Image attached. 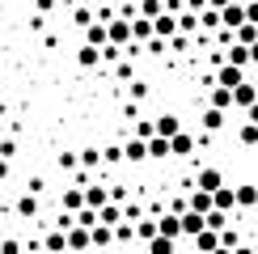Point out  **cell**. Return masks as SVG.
<instances>
[{
	"mask_svg": "<svg viewBox=\"0 0 258 254\" xmlns=\"http://www.w3.org/2000/svg\"><path fill=\"white\" fill-rule=\"evenodd\" d=\"M220 246H229V250H237V229H224V233H220Z\"/></svg>",
	"mask_w": 258,
	"mask_h": 254,
	"instance_id": "60d3db41",
	"label": "cell"
},
{
	"mask_svg": "<svg viewBox=\"0 0 258 254\" xmlns=\"http://www.w3.org/2000/svg\"><path fill=\"white\" fill-rule=\"evenodd\" d=\"M127 93H132V102H140V98L148 93V85H144V81H132V89H127Z\"/></svg>",
	"mask_w": 258,
	"mask_h": 254,
	"instance_id": "b9f144b4",
	"label": "cell"
},
{
	"mask_svg": "<svg viewBox=\"0 0 258 254\" xmlns=\"http://www.w3.org/2000/svg\"><path fill=\"white\" fill-rule=\"evenodd\" d=\"M85 42H89V47H98V51H106V47H110V34H106V21H93V26L85 30Z\"/></svg>",
	"mask_w": 258,
	"mask_h": 254,
	"instance_id": "8fae6325",
	"label": "cell"
},
{
	"mask_svg": "<svg viewBox=\"0 0 258 254\" xmlns=\"http://www.w3.org/2000/svg\"><path fill=\"white\" fill-rule=\"evenodd\" d=\"M250 59H254V64H258V42H254V47H250Z\"/></svg>",
	"mask_w": 258,
	"mask_h": 254,
	"instance_id": "681fc988",
	"label": "cell"
},
{
	"mask_svg": "<svg viewBox=\"0 0 258 254\" xmlns=\"http://www.w3.org/2000/svg\"><path fill=\"white\" fill-rule=\"evenodd\" d=\"M136 237H140V241H157V237H161V233H157V216H144V220H140V225H136Z\"/></svg>",
	"mask_w": 258,
	"mask_h": 254,
	"instance_id": "484cf974",
	"label": "cell"
},
{
	"mask_svg": "<svg viewBox=\"0 0 258 254\" xmlns=\"http://www.w3.org/2000/svg\"><path fill=\"white\" fill-rule=\"evenodd\" d=\"M34 9H38V17H47L51 9H55V0H34Z\"/></svg>",
	"mask_w": 258,
	"mask_h": 254,
	"instance_id": "ee69618b",
	"label": "cell"
},
{
	"mask_svg": "<svg viewBox=\"0 0 258 254\" xmlns=\"http://www.w3.org/2000/svg\"><path fill=\"white\" fill-rule=\"evenodd\" d=\"M0 254H26V241L21 237H0Z\"/></svg>",
	"mask_w": 258,
	"mask_h": 254,
	"instance_id": "d590c367",
	"label": "cell"
},
{
	"mask_svg": "<svg viewBox=\"0 0 258 254\" xmlns=\"http://www.w3.org/2000/svg\"><path fill=\"white\" fill-rule=\"evenodd\" d=\"M216 250H220V233L216 229H203L195 237V254H216Z\"/></svg>",
	"mask_w": 258,
	"mask_h": 254,
	"instance_id": "5bb4252c",
	"label": "cell"
},
{
	"mask_svg": "<svg viewBox=\"0 0 258 254\" xmlns=\"http://www.w3.org/2000/svg\"><path fill=\"white\" fill-rule=\"evenodd\" d=\"M106 204H110V186H102V182H85V208L102 212Z\"/></svg>",
	"mask_w": 258,
	"mask_h": 254,
	"instance_id": "5b68a950",
	"label": "cell"
},
{
	"mask_svg": "<svg viewBox=\"0 0 258 254\" xmlns=\"http://www.w3.org/2000/svg\"><path fill=\"white\" fill-rule=\"evenodd\" d=\"M220 26H224V30H241V26H245V5H237V0H233V5L220 13Z\"/></svg>",
	"mask_w": 258,
	"mask_h": 254,
	"instance_id": "9c48e42d",
	"label": "cell"
},
{
	"mask_svg": "<svg viewBox=\"0 0 258 254\" xmlns=\"http://www.w3.org/2000/svg\"><path fill=\"white\" fill-rule=\"evenodd\" d=\"M237 140H241L245 148H254V144H258V123H245V119H241V127H237Z\"/></svg>",
	"mask_w": 258,
	"mask_h": 254,
	"instance_id": "f546056e",
	"label": "cell"
},
{
	"mask_svg": "<svg viewBox=\"0 0 258 254\" xmlns=\"http://www.w3.org/2000/svg\"><path fill=\"white\" fill-rule=\"evenodd\" d=\"M106 246H114V229L93 225V250H106Z\"/></svg>",
	"mask_w": 258,
	"mask_h": 254,
	"instance_id": "83f0119b",
	"label": "cell"
},
{
	"mask_svg": "<svg viewBox=\"0 0 258 254\" xmlns=\"http://www.w3.org/2000/svg\"><path fill=\"white\" fill-rule=\"evenodd\" d=\"M77 64H81V68H98V64H102V51L89 47V42H81V47H77Z\"/></svg>",
	"mask_w": 258,
	"mask_h": 254,
	"instance_id": "44dd1931",
	"label": "cell"
},
{
	"mask_svg": "<svg viewBox=\"0 0 258 254\" xmlns=\"http://www.w3.org/2000/svg\"><path fill=\"white\" fill-rule=\"evenodd\" d=\"M102 161H106V165H114V161H123V148H119V144H110V148H102Z\"/></svg>",
	"mask_w": 258,
	"mask_h": 254,
	"instance_id": "f35d334b",
	"label": "cell"
},
{
	"mask_svg": "<svg viewBox=\"0 0 258 254\" xmlns=\"http://www.w3.org/2000/svg\"><path fill=\"white\" fill-rule=\"evenodd\" d=\"M13 157H17V140L5 136V140H0V161H13Z\"/></svg>",
	"mask_w": 258,
	"mask_h": 254,
	"instance_id": "8d00e7d4",
	"label": "cell"
},
{
	"mask_svg": "<svg viewBox=\"0 0 258 254\" xmlns=\"http://www.w3.org/2000/svg\"><path fill=\"white\" fill-rule=\"evenodd\" d=\"M132 34H136V42H144V47H148V42L157 38V30H153V21H148V17H132Z\"/></svg>",
	"mask_w": 258,
	"mask_h": 254,
	"instance_id": "d6986e66",
	"label": "cell"
},
{
	"mask_svg": "<svg viewBox=\"0 0 258 254\" xmlns=\"http://www.w3.org/2000/svg\"><path fill=\"white\" fill-rule=\"evenodd\" d=\"M157 233H161V237H169V241H178L182 237V216H174V212L157 216Z\"/></svg>",
	"mask_w": 258,
	"mask_h": 254,
	"instance_id": "8992f818",
	"label": "cell"
},
{
	"mask_svg": "<svg viewBox=\"0 0 258 254\" xmlns=\"http://www.w3.org/2000/svg\"><path fill=\"white\" fill-rule=\"evenodd\" d=\"M85 250H93V229L72 225L68 229V254H85Z\"/></svg>",
	"mask_w": 258,
	"mask_h": 254,
	"instance_id": "277c9868",
	"label": "cell"
},
{
	"mask_svg": "<svg viewBox=\"0 0 258 254\" xmlns=\"http://www.w3.org/2000/svg\"><path fill=\"white\" fill-rule=\"evenodd\" d=\"M59 212H68V216H81L85 212V186H68L59 195Z\"/></svg>",
	"mask_w": 258,
	"mask_h": 254,
	"instance_id": "3957f363",
	"label": "cell"
},
{
	"mask_svg": "<svg viewBox=\"0 0 258 254\" xmlns=\"http://www.w3.org/2000/svg\"><path fill=\"white\" fill-rule=\"evenodd\" d=\"M148 254H174V241H169V237H157V241H148Z\"/></svg>",
	"mask_w": 258,
	"mask_h": 254,
	"instance_id": "74e56055",
	"label": "cell"
},
{
	"mask_svg": "<svg viewBox=\"0 0 258 254\" xmlns=\"http://www.w3.org/2000/svg\"><path fill=\"white\" fill-rule=\"evenodd\" d=\"M237 208H258V186H250V182L237 186Z\"/></svg>",
	"mask_w": 258,
	"mask_h": 254,
	"instance_id": "4316f807",
	"label": "cell"
},
{
	"mask_svg": "<svg viewBox=\"0 0 258 254\" xmlns=\"http://www.w3.org/2000/svg\"><path fill=\"white\" fill-rule=\"evenodd\" d=\"M42 250H47V254H68V233L51 229L47 237H42Z\"/></svg>",
	"mask_w": 258,
	"mask_h": 254,
	"instance_id": "e0dca14e",
	"label": "cell"
},
{
	"mask_svg": "<svg viewBox=\"0 0 258 254\" xmlns=\"http://www.w3.org/2000/svg\"><path fill=\"white\" fill-rule=\"evenodd\" d=\"M208 102H212V110H229V106H233V89H220V85H212Z\"/></svg>",
	"mask_w": 258,
	"mask_h": 254,
	"instance_id": "cb8c5ba5",
	"label": "cell"
},
{
	"mask_svg": "<svg viewBox=\"0 0 258 254\" xmlns=\"http://www.w3.org/2000/svg\"><path fill=\"white\" fill-rule=\"evenodd\" d=\"M102 165V148H85L81 153V169H98Z\"/></svg>",
	"mask_w": 258,
	"mask_h": 254,
	"instance_id": "e575fe53",
	"label": "cell"
},
{
	"mask_svg": "<svg viewBox=\"0 0 258 254\" xmlns=\"http://www.w3.org/2000/svg\"><path fill=\"white\" fill-rule=\"evenodd\" d=\"M220 127H224V110H212L208 106L203 110V132H220Z\"/></svg>",
	"mask_w": 258,
	"mask_h": 254,
	"instance_id": "4dcf8cb0",
	"label": "cell"
},
{
	"mask_svg": "<svg viewBox=\"0 0 258 254\" xmlns=\"http://www.w3.org/2000/svg\"><path fill=\"white\" fill-rule=\"evenodd\" d=\"M224 186V174L216 165H203L199 174H195V190H208V195H216V190Z\"/></svg>",
	"mask_w": 258,
	"mask_h": 254,
	"instance_id": "7a4b0ae2",
	"label": "cell"
},
{
	"mask_svg": "<svg viewBox=\"0 0 258 254\" xmlns=\"http://www.w3.org/2000/svg\"><path fill=\"white\" fill-rule=\"evenodd\" d=\"M233 106H241V110H250V106H258V89H254L250 81L233 89Z\"/></svg>",
	"mask_w": 258,
	"mask_h": 254,
	"instance_id": "4fadbf2b",
	"label": "cell"
},
{
	"mask_svg": "<svg viewBox=\"0 0 258 254\" xmlns=\"http://www.w3.org/2000/svg\"><path fill=\"white\" fill-rule=\"evenodd\" d=\"M106 34H110V47L127 51V47L136 42V34H132V17H110V21H106Z\"/></svg>",
	"mask_w": 258,
	"mask_h": 254,
	"instance_id": "6da1fadb",
	"label": "cell"
},
{
	"mask_svg": "<svg viewBox=\"0 0 258 254\" xmlns=\"http://www.w3.org/2000/svg\"><path fill=\"white\" fill-rule=\"evenodd\" d=\"M153 30H157V38H178V13H161L153 21Z\"/></svg>",
	"mask_w": 258,
	"mask_h": 254,
	"instance_id": "7c38bea8",
	"label": "cell"
},
{
	"mask_svg": "<svg viewBox=\"0 0 258 254\" xmlns=\"http://www.w3.org/2000/svg\"><path fill=\"white\" fill-rule=\"evenodd\" d=\"M144 157H148V144H144V140H127V144H123V161L140 165V161H144Z\"/></svg>",
	"mask_w": 258,
	"mask_h": 254,
	"instance_id": "603a6c76",
	"label": "cell"
},
{
	"mask_svg": "<svg viewBox=\"0 0 258 254\" xmlns=\"http://www.w3.org/2000/svg\"><path fill=\"white\" fill-rule=\"evenodd\" d=\"M0 140H5V123H0Z\"/></svg>",
	"mask_w": 258,
	"mask_h": 254,
	"instance_id": "816d5d0a",
	"label": "cell"
},
{
	"mask_svg": "<svg viewBox=\"0 0 258 254\" xmlns=\"http://www.w3.org/2000/svg\"><path fill=\"white\" fill-rule=\"evenodd\" d=\"M98 225H106V229H119V225H123V204H106V208L98 212Z\"/></svg>",
	"mask_w": 258,
	"mask_h": 254,
	"instance_id": "ac0fdd59",
	"label": "cell"
},
{
	"mask_svg": "<svg viewBox=\"0 0 258 254\" xmlns=\"http://www.w3.org/2000/svg\"><path fill=\"white\" fill-rule=\"evenodd\" d=\"M233 38H237V47H254V42H258V26H250V21H245L241 30H233Z\"/></svg>",
	"mask_w": 258,
	"mask_h": 254,
	"instance_id": "f1b7e54d",
	"label": "cell"
},
{
	"mask_svg": "<svg viewBox=\"0 0 258 254\" xmlns=\"http://www.w3.org/2000/svg\"><path fill=\"white\" fill-rule=\"evenodd\" d=\"M157 136H161V140H174V136L182 132V119H178V114H157Z\"/></svg>",
	"mask_w": 258,
	"mask_h": 254,
	"instance_id": "52a82bcc",
	"label": "cell"
},
{
	"mask_svg": "<svg viewBox=\"0 0 258 254\" xmlns=\"http://www.w3.org/2000/svg\"><path fill=\"white\" fill-rule=\"evenodd\" d=\"M148 157H174V148H169V140H161V136H153V140H148Z\"/></svg>",
	"mask_w": 258,
	"mask_h": 254,
	"instance_id": "1f68e13d",
	"label": "cell"
},
{
	"mask_svg": "<svg viewBox=\"0 0 258 254\" xmlns=\"http://www.w3.org/2000/svg\"><path fill=\"white\" fill-rule=\"evenodd\" d=\"M245 21H250V26H258V0H250V5H245Z\"/></svg>",
	"mask_w": 258,
	"mask_h": 254,
	"instance_id": "7bdbcfd3",
	"label": "cell"
},
{
	"mask_svg": "<svg viewBox=\"0 0 258 254\" xmlns=\"http://www.w3.org/2000/svg\"><path fill=\"white\" fill-rule=\"evenodd\" d=\"M169 148H174V157H190V153H195V136H190V132H178L174 140H169Z\"/></svg>",
	"mask_w": 258,
	"mask_h": 254,
	"instance_id": "7402d4cb",
	"label": "cell"
},
{
	"mask_svg": "<svg viewBox=\"0 0 258 254\" xmlns=\"http://www.w3.org/2000/svg\"><path fill=\"white\" fill-rule=\"evenodd\" d=\"M233 254H254V250H250V246H237V250H233Z\"/></svg>",
	"mask_w": 258,
	"mask_h": 254,
	"instance_id": "c3c4849f",
	"label": "cell"
},
{
	"mask_svg": "<svg viewBox=\"0 0 258 254\" xmlns=\"http://www.w3.org/2000/svg\"><path fill=\"white\" fill-rule=\"evenodd\" d=\"M161 13H165V5H161V0H140V17H148V21H157Z\"/></svg>",
	"mask_w": 258,
	"mask_h": 254,
	"instance_id": "d6a6232c",
	"label": "cell"
},
{
	"mask_svg": "<svg viewBox=\"0 0 258 254\" xmlns=\"http://www.w3.org/2000/svg\"><path fill=\"white\" fill-rule=\"evenodd\" d=\"M245 123H258V106H250V110H245Z\"/></svg>",
	"mask_w": 258,
	"mask_h": 254,
	"instance_id": "bcb514c9",
	"label": "cell"
},
{
	"mask_svg": "<svg viewBox=\"0 0 258 254\" xmlns=\"http://www.w3.org/2000/svg\"><path fill=\"white\" fill-rule=\"evenodd\" d=\"M216 254H233V250H229V246H220V250H216Z\"/></svg>",
	"mask_w": 258,
	"mask_h": 254,
	"instance_id": "f907efd6",
	"label": "cell"
},
{
	"mask_svg": "<svg viewBox=\"0 0 258 254\" xmlns=\"http://www.w3.org/2000/svg\"><path fill=\"white\" fill-rule=\"evenodd\" d=\"M5 178H9V161H0V182H5Z\"/></svg>",
	"mask_w": 258,
	"mask_h": 254,
	"instance_id": "7dc6e473",
	"label": "cell"
},
{
	"mask_svg": "<svg viewBox=\"0 0 258 254\" xmlns=\"http://www.w3.org/2000/svg\"><path fill=\"white\" fill-rule=\"evenodd\" d=\"M212 208H216V212H229V208H237V186H220L216 195H212Z\"/></svg>",
	"mask_w": 258,
	"mask_h": 254,
	"instance_id": "2e32d148",
	"label": "cell"
},
{
	"mask_svg": "<svg viewBox=\"0 0 258 254\" xmlns=\"http://www.w3.org/2000/svg\"><path fill=\"white\" fill-rule=\"evenodd\" d=\"M229 5H233V0H208V9H216V13H224Z\"/></svg>",
	"mask_w": 258,
	"mask_h": 254,
	"instance_id": "f6af8a7d",
	"label": "cell"
},
{
	"mask_svg": "<svg viewBox=\"0 0 258 254\" xmlns=\"http://www.w3.org/2000/svg\"><path fill=\"white\" fill-rule=\"evenodd\" d=\"M190 212H199V216L216 212V208H212V195H208V190H190Z\"/></svg>",
	"mask_w": 258,
	"mask_h": 254,
	"instance_id": "d4e9b609",
	"label": "cell"
},
{
	"mask_svg": "<svg viewBox=\"0 0 258 254\" xmlns=\"http://www.w3.org/2000/svg\"><path fill=\"white\" fill-rule=\"evenodd\" d=\"M224 64H233V68H241V72H245V68L254 64V59H250V47H237V42H233L229 55H224Z\"/></svg>",
	"mask_w": 258,
	"mask_h": 254,
	"instance_id": "ffe728a7",
	"label": "cell"
},
{
	"mask_svg": "<svg viewBox=\"0 0 258 254\" xmlns=\"http://www.w3.org/2000/svg\"><path fill=\"white\" fill-rule=\"evenodd\" d=\"M203 229H208V216H199V212H186L182 216V237H199Z\"/></svg>",
	"mask_w": 258,
	"mask_h": 254,
	"instance_id": "9a60e30c",
	"label": "cell"
},
{
	"mask_svg": "<svg viewBox=\"0 0 258 254\" xmlns=\"http://www.w3.org/2000/svg\"><path fill=\"white\" fill-rule=\"evenodd\" d=\"M13 212H17L21 220H34V216H38V195L21 190V195H17V204H13Z\"/></svg>",
	"mask_w": 258,
	"mask_h": 254,
	"instance_id": "ba28073f",
	"label": "cell"
},
{
	"mask_svg": "<svg viewBox=\"0 0 258 254\" xmlns=\"http://www.w3.org/2000/svg\"><path fill=\"white\" fill-rule=\"evenodd\" d=\"M195 26H199V13H190V9H182V13H178V34H190Z\"/></svg>",
	"mask_w": 258,
	"mask_h": 254,
	"instance_id": "836d02e7",
	"label": "cell"
},
{
	"mask_svg": "<svg viewBox=\"0 0 258 254\" xmlns=\"http://www.w3.org/2000/svg\"><path fill=\"white\" fill-rule=\"evenodd\" d=\"M59 169H81V157L77 153H59Z\"/></svg>",
	"mask_w": 258,
	"mask_h": 254,
	"instance_id": "ab89813d",
	"label": "cell"
},
{
	"mask_svg": "<svg viewBox=\"0 0 258 254\" xmlns=\"http://www.w3.org/2000/svg\"><path fill=\"white\" fill-rule=\"evenodd\" d=\"M216 85H220V89H237V85H245V77H241V68H233V64H220Z\"/></svg>",
	"mask_w": 258,
	"mask_h": 254,
	"instance_id": "30bf717a",
	"label": "cell"
}]
</instances>
